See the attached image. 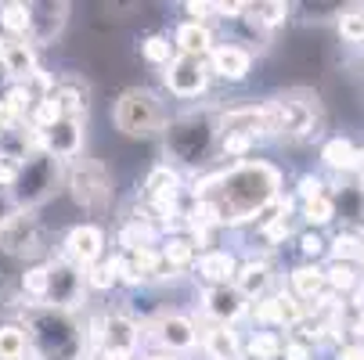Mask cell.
<instances>
[{
  "label": "cell",
  "instance_id": "30",
  "mask_svg": "<svg viewBox=\"0 0 364 360\" xmlns=\"http://www.w3.org/2000/svg\"><path fill=\"white\" fill-rule=\"evenodd\" d=\"M282 346H285V335L278 332H252L249 342H242V356L245 360H282Z\"/></svg>",
  "mask_w": 364,
  "mask_h": 360
},
{
  "label": "cell",
  "instance_id": "53",
  "mask_svg": "<svg viewBox=\"0 0 364 360\" xmlns=\"http://www.w3.org/2000/svg\"><path fill=\"white\" fill-rule=\"evenodd\" d=\"M360 76H364V62H360Z\"/></svg>",
  "mask_w": 364,
  "mask_h": 360
},
{
  "label": "cell",
  "instance_id": "10",
  "mask_svg": "<svg viewBox=\"0 0 364 360\" xmlns=\"http://www.w3.org/2000/svg\"><path fill=\"white\" fill-rule=\"evenodd\" d=\"M0 249L8 256H22V260H33L43 252V227L33 209H15L0 224Z\"/></svg>",
  "mask_w": 364,
  "mask_h": 360
},
{
  "label": "cell",
  "instance_id": "34",
  "mask_svg": "<svg viewBox=\"0 0 364 360\" xmlns=\"http://www.w3.org/2000/svg\"><path fill=\"white\" fill-rule=\"evenodd\" d=\"M0 29H4L8 40H26L29 36V4H0Z\"/></svg>",
  "mask_w": 364,
  "mask_h": 360
},
{
  "label": "cell",
  "instance_id": "7",
  "mask_svg": "<svg viewBox=\"0 0 364 360\" xmlns=\"http://www.w3.org/2000/svg\"><path fill=\"white\" fill-rule=\"evenodd\" d=\"M62 180V163L50 159L47 151H33V156L18 166V177L15 184L8 187L11 191V209H36L40 202H47L50 195H55Z\"/></svg>",
  "mask_w": 364,
  "mask_h": 360
},
{
  "label": "cell",
  "instance_id": "41",
  "mask_svg": "<svg viewBox=\"0 0 364 360\" xmlns=\"http://www.w3.org/2000/svg\"><path fill=\"white\" fill-rule=\"evenodd\" d=\"M22 292H26V299L43 302V295H47V263L26 267V274H22Z\"/></svg>",
  "mask_w": 364,
  "mask_h": 360
},
{
  "label": "cell",
  "instance_id": "8",
  "mask_svg": "<svg viewBox=\"0 0 364 360\" xmlns=\"http://www.w3.org/2000/svg\"><path fill=\"white\" fill-rule=\"evenodd\" d=\"M87 295V281H83V271L69 260H50L47 263V295H43V306H55V310H76Z\"/></svg>",
  "mask_w": 364,
  "mask_h": 360
},
{
  "label": "cell",
  "instance_id": "51",
  "mask_svg": "<svg viewBox=\"0 0 364 360\" xmlns=\"http://www.w3.org/2000/svg\"><path fill=\"white\" fill-rule=\"evenodd\" d=\"M141 360H177V356H170V353H163V349H155V353H144Z\"/></svg>",
  "mask_w": 364,
  "mask_h": 360
},
{
  "label": "cell",
  "instance_id": "23",
  "mask_svg": "<svg viewBox=\"0 0 364 360\" xmlns=\"http://www.w3.org/2000/svg\"><path fill=\"white\" fill-rule=\"evenodd\" d=\"M231 285H235L249 302H259L264 295H271V288H274V271H271L267 260H245V263H238Z\"/></svg>",
  "mask_w": 364,
  "mask_h": 360
},
{
  "label": "cell",
  "instance_id": "27",
  "mask_svg": "<svg viewBox=\"0 0 364 360\" xmlns=\"http://www.w3.org/2000/svg\"><path fill=\"white\" fill-rule=\"evenodd\" d=\"M155 249H159L163 271H170L166 278H177L181 271H191L195 267V256H198V249H195V241L188 234H166Z\"/></svg>",
  "mask_w": 364,
  "mask_h": 360
},
{
  "label": "cell",
  "instance_id": "29",
  "mask_svg": "<svg viewBox=\"0 0 364 360\" xmlns=\"http://www.w3.org/2000/svg\"><path fill=\"white\" fill-rule=\"evenodd\" d=\"M151 245H159V241H155V224L148 217H130L119 227V249L123 252H137V249H151Z\"/></svg>",
  "mask_w": 364,
  "mask_h": 360
},
{
  "label": "cell",
  "instance_id": "31",
  "mask_svg": "<svg viewBox=\"0 0 364 360\" xmlns=\"http://www.w3.org/2000/svg\"><path fill=\"white\" fill-rule=\"evenodd\" d=\"M321 163H325L328 170L350 177V170H353V163H357V144H353L350 137H332V141H325V148H321Z\"/></svg>",
  "mask_w": 364,
  "mask_h": 360
},
{
  "label": "cell",
  "instance_id": "22",
  "mask_svg": "<svg viewBox=\"0 0 364 360\" xmlns=\"http://www.w3.org/2000/svg\"><path fill=\"white\" fill-rule=\"evenodd\" d=\"M235 271H238V260H235L231 249H205V252L195 256V267H191V274L198 281H205V288L210 285H231Z\"/></svg>",
  "mask_w": 364,
  "mask_h": 360
},
{
  "label": "cell",
  "instance_id": "4",
  "mask_svg": "<svg viewBox=\"0 0 364 360\" xmlns=\"http://www.w3.org/2000/svg\"><path fill=\"white\" fill-rule=\"evenodd\" d=\"M264 109H267V119H271V137H285V141H310L325 123L318 97L306 94V90L271 97V101H264Z\"/></svg>",
  "mask_w": 364,
  "mask_h": 360
},
{
  "label": "cell",
  "instance_id": "48",
  "mask_svg": "<svg viewBox=\"0 0 364 360\" xmlns=\"http://www.w3.org/2000/svg\"><path fill=\"white\" fill-rule=\"evenodd\" d=\"M350 306L357 310V317H364V278H360V285L350 292Z\"/></svg>",
  "mask_w": 364,
  "mask_h": 360
},
{
  "label": "cell",
  "instance_id": "39",
  "mask_svg": "<svg viewBox=\"0 0 364 360\" xmlns=\"http://www.w3.org/2000/svg\"><path fill=\"white\" fill-rule=\"evenodd\" d=\"M29 353V339L22 324H0V360H22Z\"/></svg>",
  "mask_w": 364,
  "mask_h": 360
},
{
  "label": "cell",
  "instance_id": "13",
  "mask_svg": "<svg viewBox=\"0 0 364 360\" xmlns=\"http://www.w3.org/2000/svg\"><path fill=\"white\" fill-rule=\"evenodd\" d=\"M249 310H252V302L235 285H210V288H202V314L210 317L213 324L235 328L238 321L249 317Z\"/></svg>",
  "mask_w": 364,
  "mask_h": 360
},
{
  "label": "cell",
  "instance_id": "35",
  "mask_svg": "<svg viewBox=\"0 0 364 360\" xmlns=\"http://www.w3.org/2000/svg\"><path fill=\"white\" fill-rule=\"evenodd\" d=\"M83 281H87V288H94V292L116 288V285H119V256H112V260H97L94 267H87V271H83Z\"/></svg>",
  "mask_w": 364,
  "mask_h": 360
},
{
  "label": "cell",
  "instance_id": "26",
  "mask_svg": "<svg viewBox=\"0 0 364 360\" xmlns=\"http://www.w3.org/2000/svg\"><path fill=\"white\" fill-rule=\"evenodd\" d=\"M213 47H217L213 29L202 26V22H181L173 29V50L184 58H210Z\"/></svg>",
  "mask_w": 364,
  "mask_h": 360
},
{
  "label": "cell",
  "instance_id": "43",
  "mask_svg": "<svg viewBox=\"0 0 364 360\" xmlns=\"http://www.w3.org/2000/svg\"><path fill=\"white\" fill-rule=\"evenodd\" d=\"M325 191H328V184H325V177H318V173H303L299 184H296V198H299V202H310V198H318V195H325Z\"/></svg>",
  "mask_w": 364,
  "mask_h": 360
},
{
  "label": "cell",
  "instance_id": "38",
  "mask_svg": "<svg viewBox=\"0 0 364 360\" xmlns=\"http://www.w3.org/2000/svg\"><path fill=\"white\" fill-rule=\"evenodd\" d=\"M360 285V274H357V267L353 263H328L325 267V288L328 292H336V295H350L353 288Z\"/></svg>",
  "mask_w": 364,
  "mask_h": 360
},
{
  "label": "cell",
  "instance_id": "40",
  "mask_svg": "<svg viewBox=\"0 0 364 360\" xmlns=\"http://www.w3.org/2000/svg\"><path fill=\"white\" fill-rule=\"evenodd\" d=\"M357 249H360V234L353 227L339 231L332 241H328V256L332 263H357Z\"/></svg>",
  "mask_w": 364,
  "mask_h": 360
},
{
  "label": "cell",
  "instance_id": "28",
  "mask_svg": "<svg viewBox=\"0 0 364 360\" xmlns=\"http://www.w3.org/2000/svg\"><path fill=\"white\" fill-rule=\"evenodd\" d=\"M202 349L210 360H238L242 356V339L228 324H210L202 332Z\"/></svg>",
  "mask_w": 364,
  "mask_h": 360
},
{
  "label": "cell",
  "instance_id": "44",
  "mask_svg": "<svg viewBox=\"0 0 364 360\" xmlns=\"http://www.w3.org/2000/svg\"><path fill=\"white\" fill-rule=\"evenodd\" d=\"M314 349H318V346H310V342H303V339H292V335H285L282 360H314Z\"/></svg>",
  "mask_w": 364,
  "mask_h": 360
},
{
  "label": "cell",
  "instance_id": "47",
  "mask_svg": "<svg viewBox=\"0 0 364 360\" xmlns=\"http://www.w3.org/2000/svg\"><path fill=\"white\" fill-rule=\"evenodd\" d=\"M184 11L191 15L188 22H202V26H205V18H213V4H184Z\"/></svg>",
  "mask_w": 364,
  "mask_h": 360
},
{
  "label": "cell",
  "instance_id": "36",
  "mask_svg": "<svg viewBox=\"0 0 364 360\" xmlns=\"http://www.w3.org/2000/svg\"><path fill=\"white\" fill-rule=\"evenodd\" d=\"M141 58H144L148 65H159V69H166V65L177 58L173 40H170V36H163V33H151V36H144V40H141Z\"/></svg>",
  "mask_w": 364,
  "mask_h": 360
},
{
  "label": "cell",
  "instance_id": "45",
  "mask_svg": "<svg viewBox=\"0 0 364 360\" xmlns=\"http://www.w3.org/2000/svg\"><path fill=\"white\" fill-rule=\"evenodd\" d=\"M18 166H22V163H11V159H4V156H0V187H11V184H15V177H18Z\"/></svg>",
  "mask_w": 364,
  "mask_h": 360
},
{
  "label": "cell",
  "instance_id": "37",
  "mask_svg": "<svg viewBox=\"0 0 364 360\" xmlns=\"http://www.w3.org/2000/svg\"><path fill=\"white\" fill-rule=\"evenodd\" d=\"M289 15H292L289 4H264V0H259V4H245V15H242V18H249L256 29H274V26H282Z\"/></svg>",
  "mask_w": 364,
  "mask_h": 360
},
{
  "label": "cell",
  "instance_id": "14",
  "mask_svg": "<svg viewBox=\"0 0 364 360\" xmlns=\"http://www.w3.org/2000/svg\"><path fill=\"white\" fill-rule=\"evenodd\" d=\"M62 260L76 263L80 271L105 260V227L101 224H76L62 241Z\"/></svg>",
  "mask_w": 364,
  "mask_h": 360
},
{
  "label": "cell",
  "instance_id": "25",
  "mask_svg": "<svg viewBox=\"0 0 364 360\" xmlns=\"http://www.w3.org/2000/svg\"><path fill=\"white\" fill-rule=\"evenodd\" d=\"M50 97L58 101L62 116L87 119V109H90V87H87V80H80V76H58Z\"/></svg>",
  "mask_w": 364,
  "mask_h": 360
},
{
  "label": "cell",
  "instance_id": "18",
  "mask_svg": "<svg viewBox=\"0 0 364 360\" xmlns=\"http://www.w3.org/2000/svg\"><path fill=\"white\" fill-rule=\"evenodd\" d=\"M90 339H101V346H105L109 353H134L137 342H141V324L127 314H109V317H101L94 324V332L87 335Z\"/></svg>",
  "mask_w": 364,
  "mask_h": 360
},
{
  "label": "cell",
  "instance_id": "2",
  "mask_svg": "<svg viewBox=\"0 0 364 360\" xmlns=\"http://www.w3.org/2000/svg\"><path fill=\"white\" fill-rule=\"evenodd\" d=\"M22 332L29 339V349L40 360H83L87 356V332L69 310H55L43 302H29Z\"/></svg>",
  "mask_w": 364,
  "mask_h": 360
},
{
  "label": "cell",
  "instance_id": "24",
  "mask_svg": "<svg viewBox=\"0 0 364 360\" xmlns=\"http://www.w3.org/2000/svg\"><path fill=\"white\" fill-rule=\"evenodd\" d=\"M289 292L299 302H306V306L321 302L328 295V288H325V267L321 263H296L289 271Z\"/></svg>",
  "mask_w": 364,
  "mask_h": 360
},
{
  "label": "cell",
  "instance_id": "42",
  "mask_svg": "<svg viewBox=\"0 0 364 360\" xmlns=\"http://www.w3.org/2000/svg\"><path fill=\"white\" fill-rule=\"evenodd\" d=\"M296 241H299V252H303V263H318L321 256L328 252V241L318 231H303Z\"/></svg>",
  "mask_w": 364,
  "mask_h": 360
},
{
  "label": "cell",
  "instance_id": "21",
  "mask_svg": "<svg viewBox=\"0 0 364 360\" xmlns=\"http://www.w3.org/2000/svg\"><path fill=\"white\" fill-rule=\"evenodd\" d=\"M0 69L8 72V80L11 83H26L36 69H40V62H36V47L29 43V40H0Z\"/></svg>",
  "mask_w": 364,
  "mask_h": 360
},
{
  "label": "cell",
  "instance_id": "1",
  "mask_svg": "<svg viewBox=\"0 0 364 360\" xmlns=\"http://www.w3.org/2000/svg\"><path fill=\"white\" fill-rule=\"evenodd\" d=\"M195 198L213 205L220 227H245L274 198H282V170L267 159H242L210 177H198Z\"/></svg>",
  "mask_w": 364,
  "mask_h": 360
},
{
  "label": "cell",
  "instance_id": "49",
  "mask_svg": "<svg viewBox=\"0 0 364 360\" xmlns=\"http://www.w3.org/2000/svg\"><path fill=\"white\" fill-rule=\"evenodd\" d=\"M101 360H137V356L134 353H109L105 349V353H101Z\"/></svg>",
  "mask_w": 364,
  "mask_h": 360
},
{
  "label": "cell",
  "instance_id": "11",
  "mask_svg": "<svg viewBox=\"0 0 364 360\" xmlns=\"http://www.w3.org/2000/svg\"><path fill=\"white\" fill-rule=\"evenodd\" d=\"M40 137V151H47L50 159L58 163H73L83 156V141H87V119H76V116H62L55 126H47L36 133Z\"/></svg>",
  "mask_w": 364,
  "mask_h": 360
},
{
  "label": "cell",
  "instance_id": "19",
  "mask_svg": "<svg viewBox=\"0 0 364 360\" xmlns=\"http://www.w3.org/2000/svg\"><path fill=\"white\" fill-rule=\"evenodd\" d=\"M163 278V260H159V249H137V252H119V285L130 288H144L151 281Z\"/></svg>",
  "mask_w": 364,
  "mask_h": 360
},
{
  "label": "cell",
  "instance_id": "52",
  "mask_svg": "<svg viewBox=\"0 0 364 360\" xmlns=\"http://www.w3.org/2000/svg\"><path fill=\"white\" fill-rule=\"evenodd\" d=\"M353 267L364 271V234H360V249H357V263H353Z\"/></svg>",
  "mask_w": 364,
  "mask_h": 360
},
{
  "label": "cell",
  "instance_id": "9",
  "mask_svg": "<svg viewBox=\"0 0 364 360\" xmlns=\"http://www.w3.org/2000/svg\"><path fill=\"white\" fill-rule=\"evenodd\" d=\"M181 195H184V180H181L177 166L159 163V166L148 170V177H144V202L166 224H170V217H184L181 213Z\"/></svg>",
  "mask_w": 364,
  "mask_h": 360
},
{
  "label": "cell",
  "instance_id": "5",
  "mask_svg": "<svg viewBox=\"0 0 364 360\" xmlns=\"http://www.w3.org/2000/svg\"><path fill=\"white\" fill-rule=\"evenodd\" d=\"M112 123L119 133L134 137V141H148V137H159L166 126V109L155 90L148 87H127L116 105H112Z\"/></svg>",
  "mask_w": 364,
  "mask_h": 360
},
{
  "label": "cell",
  "instance_id": "20",
  "mask_svg": "<svg viewBox=\"0 0 364 360\" xmlns=\"http://www.w3.org/2000/svg\"><path fill=\"white\" fill-rule=\"evenodd\" d=\"M69 22V4H29V43L43 47L50 43Z\"/></svg>",
  "mask_w": 364,
  "mask_h": 360
},
{
  "label": "cell",
  "instance_id": "15",
  "mask_svg": "<svg viewBox=\"0 0 364 360\" xmlns=\"http://www.w3.org/2000/svg\"><path fill=\"white\" fill-rule=\"evenodd\" d=\"M252 314H256L259 324L271 332V328H296V324H303L310 317V306L299 302L292 292H271V295H264L256 302Z\"/></svg>",
  "mask_w": 364,
  "mask_h": 360
},
{
  "label": "cell",
  "instance_id": "32",
  "mask_svg": "<svg viewBox=\"0 0 364 360\" xmlns=\"http://www.w3.org/2000/svg\"><path fill=\"white\" fill-rule=\"evenodd\" d=\"M306 231H318V227H328L336 220V202H332V191L318 195V198H310V202H299V213H296Z\"/></svg>",
  "mask_w": 364,
  "mask_h": 360
},
{
  "label": "cell",
  "instance_id": "16",
  "mask_svg": "<svg viewBox=\"0 0 364 360\" xmlns=\"http://www.w3.org/2000/svg\"><path fill=\"white\" fill-rule=\"evenodd\" d=\"M151 335H155V342H159V349L170 353V356L188 353L198 342V328L188 314H159L155 324H151Z\"/></svg>",
  "mask_w": 364,
  "mask_h": 360
},
{
  "label": "cell",
  "instance_id": "3",
  "mask_svg": "<svg viewBox=\"0 0 364 360\" xmlns=\"http://www.w3.org/2000/svg\"><path fill=\"white\" fill-rule=\"evenodd\" d=\"M163 151L177 166H202L217 156V137H220V112L213 109H191L163 126Z\"/></svg>",
  "mask_w": 364,
  "mask_h": 360
},
{
  "label": "cell",
  "instance_id": "46",
  "mask_svg": "<svg viewBox=\"0 0 364 360\" xmlns=\"http://www.w3.org/2000/svg\"><path fill=\"white\" fill-rule=\"evenodd\" d=\"M336 360H364V342H346L336 349Z\"/></svg>",
  "mask_w": 364,
  "mask_h": 360
},
{
  "label": "cell",
  "instance_id": "12",
  "mask_svg": "<svg viewBox=\"0 0 364 360\" xmlns=\"http://www.w3.org/2000/svg\"><path fill=\"white\" fill-rule=\"evenodd\" d=\"M210 69H205V58H184L177 55L166 69H163V83L173 97L181 101H191V97H202L210 90Z\"/></svg>",
  "mask_w": 364,
  "mask_h": 360
},
{
  "label": "cell",
  "instance_id": "6",
  "mask_svg": "<svg viewBox=\"0 0 364 360\" xmlns=\"http://www.w3.org/2000/svg\"><path fill=\"white\" fill-rule=\"evenodd\" d=\"M65 187L83 213H109L112 202H116V180H112L109 166L97 163V159H87V156L69 163Z\"/></svg>",
  "mask_w": 364,
  "mask_h": 360
},
{
  "label": "cell",
  "instance_id": "50",
  "mask_svg": "<svg viewBox=\"0 0 364 360\" xmlns=\"http://www.w3.org/2000/svg\"><path fill=\"white\" fill-rule=\"evenodd\" d=\"M11 213H15V209H11V202H8V198H0V224H4Z\"/></svg>",
  "mask_w": 364,
  "mask_h": 360
},
{
  "label": "cell",
  "instance_id": "33",
  "mask_svg": "<svg viewBox=\"0 0 364 360\" xmlns=\"http://www.w3.org/2000/svg\"><path fill=\"white\" fill-rule=\"evenodd\" d=\"M336 29L343 36V43L350 47H364V4H346L336 11Z\"/></svg>",
  "mask_w": 364,
  "mask_h": 360
},
{
  "label": "cell",
  "instance_id": "17",
  "mask_svg": "<svg viewBox=\"0 0 364 360\" xmlns=\"http://www.w3.org/2000/svg\"><path fill=\"white\" fill-rule=\"evenodd\" d=\"M205 69L224 83H242L252 72V50L242 43H217L210 50V58H205Z\"/></svg>",
  "mask_w": 364,
  "mask_h": 360
}]
</instances>
